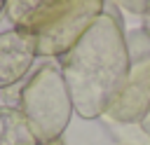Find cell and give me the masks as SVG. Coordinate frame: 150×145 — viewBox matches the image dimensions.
<instances>
[{
	"mask_svg": "<svg viewBox=\"0 0 150 145\" xmlns=\"http://www.w3.org/2000/svg\"><path fill=\"white\" fill-rule=\"evenodd\" d=\"M42 145H66L63 138H56V140H49V143H42Z\"/></svg>",
	"mask_w": 150,
	"mask_h": 145,
	"instance_id": "obj_7",
	"label": "cell"
},
{
	"mask_svg": "<svg viewBox=\"0 0 150 145\" xmlns=\"http://www.w3.org/2000/svg\"><path fill=\"white\" fill-rule=\"evenodd\" d=\"M5 7H7V0H0V16L5 14Z\"/></svg>",
	"mask_w": 150,
	"mask_h": 145,
	"instance_id": "obj_8",
	"label": "cell"
},
{
	"mask_svg": "<svg viewBox=\"0 0 150 145\" xmlns=\"http://www.w3.org/2000/svg\"><path fill=\"white\" fill-rule=\"evenodd\" d=\"M105 0H59L28 26L38 40V56L61 58L103 14Z\"/></svg>",
	"mask_w": 150,
	"mask_h": 145,
	"instance_id": "obj_3",
	"label": "cell"
},
{
	"mask_svg": "<svg viewBox=\"0 0 150 145\" xmlns=\"http://www.w3.org/2000/svg\"><path fill=\"white\" fill-rule=\"evenodd\" d=\"M59 0H7L5 7V16L9 19L12 26H28L38 14H42L45 9H49L52 5H56Z\"/></svg>",
	"mask_w": 150,
	"mask_h": 145,
	"instance_id": "obj_6",
	"label": "cell"
},
{
	"mask_svg": "<svg viewBox=\"0 0 150 145\" xmlns=\"http://www.w3.org/2000/svg\"><path fill=\"white\" fill-rule=\"evenodd\" d=\"M16 105L28 119L38 145L63 136L75 110L59 61L45 58L40 65H35L19 89Z\"/></svg>",
	"mask_w": 150,
	"mask_h": 145,
	"instance_id": "obj_2",
	"label": "cell"
},
{
	"mask_svg": "<svg viewBox=\"0 0 150 145\" xmlns=\"http://www.w3.org/2000/svg\"><path fill=\"white\" fill-rule=\"evenodd\" d=\"M56 61L73 101V110L82 119L103 115L124 89L131 68L120 19L103 9L91 28Z\"/></svg>",
	"mask_w": 150,
	"mask_h": 145,
	"instance_id": "obj_1",
	"label": "cell"
},
{
	"mask_svg": "<svg viewBox=\"0 0 150 145\" xmlns=\"http://www.w3.org/2000/svg\"><path fill=\"white\" fill-rule=\"evenodd\" d=\"M0 145H38L28 119L14 103H0Z\"/></svg>",
	"mask_w": 150,
	"mask_h": 145,
	"instance_id": "obj_5",
	"label": "cell"
},
{
	"mask_svg": "<svg viewBox=\"0 0 150 145\" xmlns=\"http://www.w3.org/2000/svg\"><path fill=\"white\" fill-rule=\"evenodd\" d=\"M38 58L35 33L12 26L0 33V89H12L28 77Z\"/></svg>",
	"mask_w": 150,
	"mask_h": 145,
	"instance_id": "obj_4",
	"label": "cell"
}]
</instances>
